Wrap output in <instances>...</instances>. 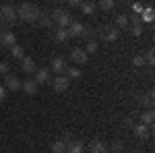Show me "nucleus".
<instances>
[{"instance_id": "nucleus-28", "label": "nucleus", "mask_w": 155, "mask_h": 153, "mask_svg": "<svg viewBox=\"0 0 155 153\" xmlns=\"http://www.w3.org/2000/svg\"><path fill=\"white\" fill-rule=\"evenodd\" d=\"M99 6H101L104 11H112V8L116 6V0H99Z\"/></svg>"}, {"instance_id": "nucleus-25", "label": "nucleus", "mask_w": 155, "mask_h": 153, "mask_svg": "<svg viewBox=\"0 0 155 153\" xmlns=\"http://www.w3.org/2000/svg\"><path fill=\"white\" fill-rule=\"evenodd\" d=\"M141 104L147 108L153 106V91H147V95H141Z\"/></svg>"}, {"instance_id": "nucleus-3", "label": "nucleus", "mask_w": 155, "mask_h": 153, "mask_svg": "<svg viewBox=\"0 0 155 153\" xmlns=\"http://www.w3.org/2000/svg\"><path fill=\"white\" fill-rule=\"evenodd\" d=\"M50 19H52V23H56V27H68L72 21V17L66 11H62V8H54Z\"/></svg>"}, {"instance_id": "nucleus-19", "label": "nucleus", "mask_w": 155, "mask_h": 153, "mask_svg": "<svg viewBox=\"0 0 155 153\" xmlns=\"http://www.w3.org/2000/svg\"><path fill=\"white\" fill-rule=\"evenodd\" d=\"M52 153H66V141L58 139V141L52 143Z\"/></svg>"}, {"instance_id": "nucleus-31", "label": "nucleus", "mask_w": 155, "mask_h": 153, "mask_svg": "<svg viewBox=\"0 0 155 153\" xmlns=\"http://www.w3.org/2000/svg\"><path fill=\"white\" fill-rule=\"evenodd\" d=\"M145 64H149V66H153V64H155V52H153V50L147 52V56H145Z\"/></svg>"}, {"instance_id": "nucleus-4", "label": "nucleus", "mask_w": 155, "mask_h": 153, "mask_svg": "<svg viewBox=\"0 0 155 153\" xmlns=\"http://www.w3.org/2000/svg\"><path fill=\"white\" fill-rule=\"evenodd\" d=\"M71 60L77 64V66H83V64L89 62V54L85 52L83 48H72L71 50Z\"/></svg>"}, {"instance_id": "nucleus-10", "label": "nucleus", "mask_w": 155, "mask_h": 153, "mask_svg": "<svg viewBox=\"0 0 155 153\" xmlns=\"http://www.w3.org/2000/svg\"><path fill=\"white\" fill-rule=\"evenodd\" d=\"M118 35H120V31L116 29V27H110V25L101 27V37H104L106 42H116Z\"/></svg>"}, {"instance_id": "nucleus-26", "label": "nucleus", "mask_w": 155, "mask_h": 153, "mask_svg": "<svg viewBox=\"0 0 155 153\" xmlns=\"http://www.w3.org/2000/svg\"><path fill=\"white\" fill-rule=\"evenodd\" d=\"M35 25H37V27H52L54 23H52V19H50V17H44V15H41V17L35 21Z\"/></svg>"}, {"instance_id": "nucleus-24", "label": "nucleus", "mask_w": 155, "mask_h": 153, "mask_svg": "<svg viewBox=\"0 0 155 153\" xmlns=\"http://www.w3.org/2000/svg\"><path fill=\"white\" fill-rule=\"evenodd\" d=\"M66 77H68V79H81V68H79V66L66 68Z\"/></svg>"}, {"instance_id": "nucleus-27", "label": "nucleus", "mask_w": 155, "mask_h": 153, "mask_svg": "<svg viewBox=\"0 0 155 153\" xmlns=\"http://www.w3.org/2000/svg\"><path fill=\"white\" fill-rule=\"evenodd\" d=\"M130 29V33L134 37H139V35H143V23H134L132 27H128Z\"/></svg>"}, {"instance_id": "nucleus-34", "label": "nucleus", "mask_w": 155, "mask_h": 153, "mask_svg": "<svg viewBox=\"0 0 155 153\" xmlns=\"http://www.w3.org/2000/svg\"><path fill=\"white\" fill-rule=\"evenodd\" d=\"M6 93H8V91L4 89V85H0V104H2V101L6 99Z\"/></svg>"}, {"instance_id": "nucleus-15", "label": "nucleus", "mask_w": 155, "mask_h": 153, "mask_svg": "<svg viewBox=\"0 0 155 153\" xmlns=\"http://www.w3.org/2000/svg\"><path fill=\"white\" fill-rule=\"evenodd\" d=\"M132 130H134V135H137L139 139H145V137L149 135V126L143 124V122H134V124H132Z\"/></svg>"}, {"instance_id": "nucleus-1", "label": "nucleus", "mask_w": 155, "mask_h": 153, "mask_svg": "<svg viewBox=\"0 0 155 153\" xmlns=\"http://www.w3.org/2000/svg\"><path fill=\"white\" fill-rule=\"evenodd\" d=\"M41 17V11L37 4H31V2H23L17 6V19H21L25 23H35L37 19Z\"/></svg>"}, {"instance_id": "nucleus-16", "label": "nucleus", "mask_w": 155, "mask_h": 153, "mask_svg": "<svg viewBox=\"0 0 155 153\" xmlns=\"http://www.w3.org/2000/svg\"><path fill=\"white\" fill-rule=\"evenodd\" d=\"M89 149H91V153H110V149H107V145L104 141H99V139H95V141L89 145Z\"/></svg>"}, {"instance_id": "nucleus-35", "label": "nucleus", "mask_w": 155, "mask_h": 153, "mask_svg": "<svg viewBox=\"0 0 155 153\" xmlns=\"http://www.w3.org/2000/svg\"><path fill=\"white\" fill-rule=\"evenodd\" d=\"M124 122H126V126H130V128H132V124H134V118H132V116H126V118H124Z\"/></svg>"}, {"instance_id": "nucleus-2", "label": "nucleus", "mask_w": 155, "mask_h": 153, "mask_svg": "<svg viewBox=\"0 0 155 153\" xmlns=\"http://www.w3.org/2000/svg\"><path fill=\"white\" fill-rule=\"evenodd\" d=\"M12 21H17V6L2 4L0 6V27H8Z\"/></svg>"}, {"instance_id": "nucleus-20", "label": "nucleus", "mask_w": 155, "mask_h": 153, "mask_svg": "<svg viewBox=\"0 0 155 153\" xmlns=\"http://www.w3.org/2000/svg\"><path fill=\"white\" fill-rule=\"evenodd\" d=\"M153 120H155L153 110H145L143 114H141V122H143V124H147V126H151V124H153Z\"/></svg>"}, {"instance_id": "nucleus-30", "label": "nucleus", "mask_w": 155, "mask_h": 153, "mask_svg": "<svg viewBox=\"0 0 155 153\" xmlns=\"http://www.w3.org/2000/svg\"><path fill=\"white\" fill-rule=\"evenodd\" d=\"M141 21H153V8H143V19Z\"/></svg>"}, {"instance_id": "nucleus-22", "label": "nucleus", "mask_w": 155, "mask_h": 153, "mask_svg": "<svg viewBox=\"0 0 155 153\" xmlns=\"http://www.w3.org/2000/svg\"><path fill=\"white\" fill-rule=\"evenodd\" d=\"M79 8H81L83 15H93V12H95V4H93V2H83Z\"/></svg>"}, {"instance_id": "nucleus-6", "label": "nucleus", "mask_w": 155, "mask_h": 153, "mask_svg": "<svg viewBox=\"0 0 155 153\" xmlns=\"http://www.w3.org/2000/svg\"><path fill=\"white\" fill-rule=\"evenodd\" d=\"M17 44V35L12 33L11 29H2V33H0V46L2 48H12Z\"/></svg>"}, {"instance_id": "nucleus-13", "label": "nucleus", "mask_w": 155, "mask_h": 153, "mask_svg": "<svg viewBox=\"0 0 155 153\" xmlns=\"http://www.w3.org/2000/svg\"><path fill=\"white\" fill-rule=\"evenodd\" d=\"M37 87H39V85H37L33 79H25V81L21 83V89H23L27 95H35L37 93Z\"/></svg>"}, {"instance_id": "nucleus-17", "label": "nucleus", "mask_w": 155, "mask_h": 153, "mask_svg": "<svg viewBox=\"0 0 155 153\" xmlns=\"http://www.w3.org/2000/svg\"><path fill=\"white\" fill-rule=\"evenodd\" d=\"M54 37H56L58 42H68V39H71V33H68V29H66V27H56Z\"/></svg>"}, {"instance_id": "nucleus-12", "label": "nucleus", "mask_w": 155, "mask_h": 153, "mask_svg": "<svg viewBox=\"0 0 155 153\" xmlns=\"http://www.w3.org/2000/svg\"><path fill=\"white\" fill-rule=\"evenodd\" d=\"M66 153H85V145L77 139L66 141Z\"/></svg>"}, {"instance_id": "nucleus-18", "label": "nucleus", "mask_w": 155, "mask_h": 153, "mask_svg": "<svg viewBox=\"0 0 155 153\" xmlns=\"http://www.w3.org/2000/svg\"><path fill=\"white\" fill-rule=\"evenodd\" d=\"M130 21H128V15H118L116 17V29H128Z\"/></svg>"}, {"instance_id": "nucleus-37", "label": "nucleus", "mask_w": 155, "mask_h": 153, "mask_svg": "<svg viewBox=\"0 0 155 153\" xmlns=\"http://www.w3.org/2000/svg\"><path fill=\"white\" fill-rule=\"evenodd\" d=\"M83 2H85V0H68V4H71V6H81Z\"/></svg>"}, {"instance_id": "nucleus-9", "label": "nucleus", "mask_w": 155, "mask_h": 153, "mask_svg": "<svg viewBox=\"0 0 155 153\" xmlns=\"http://www.w3.org/2000/svg\"><path fill=\"white\" fill-rule=\"evenodd\" d=\"M68 29V33L71 37H77V35H85V31H87V27H85L81 21H71V25L66 27Z\"/></svg>"}, {"instance_id": "nucleus-32", "label": "nucleus", "mask_w": 155, "mask_h": 153, "mask_svg": "<svg viewBox=\"0 0 155 153\" xmlns=\"http://www.w3.org/2000/svg\"><path fill=\"white\" fill-rule=\"evenodd\" d=\"M122 147H124V145H122V141H120V139L112 141V149H114L116 153H120V151H122Z\"/></svg>"}, {"instance_id": "nucleus-11", "label": "nucleus", "mask_w": 155, "mask_h": 153, "mask_svg": "<svg viewBox=\"0 0 155 153\" xmlns=\"http://www.w3.org/2000/svg\"><path fill=\"white\" fill-rule=\"evenodd\" d=\"M21 68H23V72H27V75L35 72V71H37L35 60L31 58V56H23V58H21Z\"/></svg>"}, {"instance_id": "nucleus-21", "label": "nucleus", "mask_w": 155, "mask_h": 153, "mask_svg": "<svg viewBox=\"0 0 155 153\" xmlns=\"http://www.w3.org/2000/svg\"><path fill=\"white\" fill-rule=\"evenodd\" d=\"M11 56H12V58H23V56H25V50H23V46L15 44V46L11 48Z\"/></svg>"}, {"instance_id": "nucleus-5", "label": "nucleus", "mask_w": 155, "mask_h": 153, "mask_svg": "<svg viewBox=\"0 0 155 153\" xmlns=\"http://www.w3.org/2000/svg\"><path fill=\"white\" fill-rule=\"evenodd\" d=\"M68 85H71V81H68V77H66V75H56V77L52 79V87H54V91H58V93L66 91V89H68Z\"/></svg>"}, {"instance_id": "nucleus-7", "label": "nucleus", "mask_w": 155, "mask_h": 153, "mask_svg": "<svg viewBox=\"0 0 155 153\" xmlns=\"http://www.w3.org/2000/svg\"><path fill=\"white\" fill-rule=\"evenodd\" d=\"M4 89L6 91H19L21 89V81H19V77H15V75H4Z\"/></svg>"}, {"instance_id": "nucleus-14", "label": "nucleus", "mask_w": 155, "mask_h": 153, "mask_svg": "<svg viewBox=\"0 0 155 153\" xmlns=\"http://www.w3.org/2000/svg\"><path fill=\"white\" fill-rule=\"evenodd\" d=\"M33 81L37 85H44V83H50V71L48 68H37L35 71V79Z\"/></svg>"}, {"instance_id": "nucleus-36", "label": "nucleus", "mask_w": 155, "mask_h": 153, "mask_svg": "<svg viewBox=\"0 0 155 153\" xmlns=\"http://www.w3.org/2000/svg\"><path fill=\"white\" fill-rule=\"evenodd\" d=\"M132 11H134V15H141V12H143V6H141V4H134Z\"/></svg>"}, {"instance_id": "nucleus-29", "label": "nucleus", "mask_w": 155, "mask_h": 153, "mask_svg": "<svg viewBox=\"0 0 155 153\" xmlns=\"http://www.w3.org/2000/svg\"><path fill=\"white\" fill-rule=\"evenodd\" d=\"M143 64H145V56H141V54L132 56V66H134V68H141Z\"/></svg>"}, {"instance_id": "nucleus-23", "label": "nucleus", "mask_w": 155, "mask_h": 153, "mask_svg": "<svg viewBox=\"0 0 155 153\" xmlns=\"http://www.w3.org/2000/svg\"><path fill=\"white\" fill-rule=\"evenodd\" d=\"M97 48H99V44H97L95 39H89V42H87V46H85L83 50L87 52V54H95V52H97Z\"/></svg>"}, {"instance_id": "nucleus-33", "label": "nucleus", "mask_w": 155, "mask_h": 153, "mask_svg": "<svg viewBox=\"0 0 155 153\" xmlns=\"http://www.w3.org/2000/svg\"><path fill=\"white\" fill-rule=\"evenodd\" d=\"M0 75H8V62H0Z\"/></svg>"}, {"instance_id": "nucleus-8", "label": "nucleus", "mask_w": 155, "mask_h": 153, "mask_svg": "<svg viewBox=\"0 0 155 153\" xmlns=\"http://www.w3.org/2000/svg\"><path fill=\"white\" fill-rule=\"evenodd\" d=\"M66 68H68V66H66V60L62 58V56H54V58H52V71L56 72V75H64Z\"/></svg>"}]
</instances>
